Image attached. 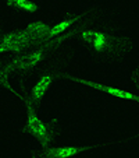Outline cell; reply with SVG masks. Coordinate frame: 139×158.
Masks as SVG:
<instances>
[{
  "label": "cell",
  "mask_w": 139,
  "mask_h": 158,
  "mask_svg": "<svg viewBox=\"0 0 139 158\" xmlns=\"http://www.w3.org/2000/svg\"><path fill=\"white\" fill-rule=\"evenodd\" d=\"M71 38L79 41L95 59L104 63L124 60L135 48V42L114 20L98 10H83V15L70 30Z\"/></svg>",
  "instance_id": "6da1fadb"
},
{
  "label": "cell",
  "mask_w": 139,
  "mask_h": 158,
  "mask_svg": "<svg viewBox=\"0 0 139 158\" xmlns=\"http://www.w3.org/2000/svg\"><path fill=\"white\" fill-rule=\"evenodd\" d=\"M71 39V32L68 31L60 36L42 42L20 55H13V57L7 60H0V87L17 95L18 91H15L10 84V76L13 73L29 76L41 66H44L48 62H50L54 56L65 52L68 42Z\"/></svg>",
  "instance_id": "7a4b0ae2"
},
{
  "label": "cell",
  "mask_w": 139,
  "mask_h": 158,
  "mask_svg": "<svg viewBox=\"0 0 139 158\" xmlns=\"http://www.w3.org/2000/svg\"><path fill=\"white\" fill-rule=\"evenodd\" d=\"M15 97L27 108V119H25L24 125L20 127L22 136L36 140L41 146V148H46V147L52 146L60 134L57 119L56 118L42 119L38 115V108L33 106L22 94L17 93Z\"/></svg>",
  "instance_id": "3957f363"
},
{
  "label": "cell",
  "mask_w": 139,
  "mask_h": 158,
  "mask_svg": "<svg viewBox=\"0 0 139 158\" xmlns=\"http://www.w3.org/2000/svg\"><path fill=\"white\" fill-rule=\"evenodd\" d=\"M64 69H67V63H65V52H63V53L54 56L50 62L46 63L44 70L39 74L38 80L29 89H21L18 93L22 94L33 106L38 108L41 102L43 101L44 95L50 91L53 83L59 80L60 73Z\"/></svg>",
  "instance_id": "277c9868"
},
{
  "label": "cell",
  "mask_w": 139,
  "mask_h": 158,
  "mask_svg": "<svg viewBox=\"0 0 139 158\" xmlns=\"http://www.w3.org/2000/svg\"><path fill=\"white\" fill-rule=\"evenodd\" d=\"M127 141L120 140H106L99 143L89 144H64V146H49L46 148L33 150L28 154V158H75L79 154L96 151L102 148H110V147L121 146Z\"/></svg>",
  "instance_id": "5b68a950"
},
{
  "label": "cell",
  "mask_w": 139,
  "mask_h": 158,
  "mask_svg": "<svg viewBox=\"0 0 139 158\" xmlns=\"http://www.w3.org/2000/svg\"><path fill=\"white\" fill-rule=\"evenodd\" d=\"M59 80H64L68 83L72 84H78V85H83L88 87V88L93 89L96 93L104 94V95L113 97L115 99H120V101H131V102H136L139 104V94L132 93L129 89L121 88V87H115L111 84H106L103 81L95 80V78H88V77H82V76H77V74H71L68 73L67 69H64L60 73Z\"/></svg>",
  "instance_id": "8992f818"
},
{
  "label": "cell",
  "mask_w": 139,
  "mask_h": 158,
  "mask_svg": "<svg viewBox=\"0 0 139 158\" xmlns=\"http://www.w3.org/2000/svg\"><path fill=\"white\" fill-rule=\"evenodd\" d=\"M36 46L25 30H10L4 31L3 35L0 36V55L4 53H13V55H20L22 52L28 51V49Z\"/></svg>",
  "instance_id": "52a82bcc"
},
{
  "label": "cell",
  "mask_w": 139,
  "mask_h": 158,
  "mask_svg": "<svg viewBox=\"0 0 139 158\" xmlns=\"http://www.w3.org/2000/svg\"><path fill=\"white\" fill-rule=\"evenodd\" d=\"M82 15H83V10H81V11H74V13H70V14L64 15V17H63L61 20H59L57 23L52 24L46 41L53 39V38H56V36H60V35H63V34L68 32V31L71 30L78 21L82 18Z\"/></svg>",
  "instance_id": "ba28073f"
},
{
  "label": "cell",
  "mask_w": 139,
  "mask_h": 158,
  "mask_svg": "<svg viewBox=\"0 0 139 158\" xmlns=\"http://www.w3.org/2000/svg\"><path fill=\"white\" fill-rule=\"evenodd\" d=\"M50 23L43 18H39V20H33L29 21L27 25H25V32L28 34V36L31 38V41L35 45H39L42 42H44L48 39V34L50 30Z\"/></svg>",
  "instance_id": "9c48e42d"
},
{
  "label": "cell",
  "mask_w": 139,
  "mask_h": 158,
  "mask_svg": "<svg viewBox=\"0 0 139 158\" xmlns=\"http://www.w3.org/2000/svg\"><path fill=\"white\" fill-rule=\"evenodd\" d=\"M4 4L11 10L28 13V14H33L39 10V4L35 0H4Z\"/></svg>",
  "instance_id": "30bf717a"
},
{
  "label": "cell",
  "mask_w": 139,
  "mask_h": 158,
  "mask_svg": "<svg viewBox=\"0 0 139 158\" xmlns=\"http://www.w3.org/2000/svg\"><path fill=\"white\" fill-rule=\"evenodd\" d=\"M131 80H132L133 85H135L139 91V57H138V60H136V66H135V69H133V72H132Z\"/></svg>",
  "instance_id": "8fae6325"
},
{
  "label": "cell",
  "mask_w": 139,
  "mask_h": 158,
  "mask_svg": "<svg viewBox=\"0 0 139 158\" xmlns=\"http://www.w3.org/2000/svg\"><path fill=\"white\" fill-rule=\"evenodd\" d=\"M4 31H6V28H4V24L3 23H2V21H0V36L3 35V32Z\"/></svg>",
  "instance_id": "7c38bea8"
}]
</instances>
